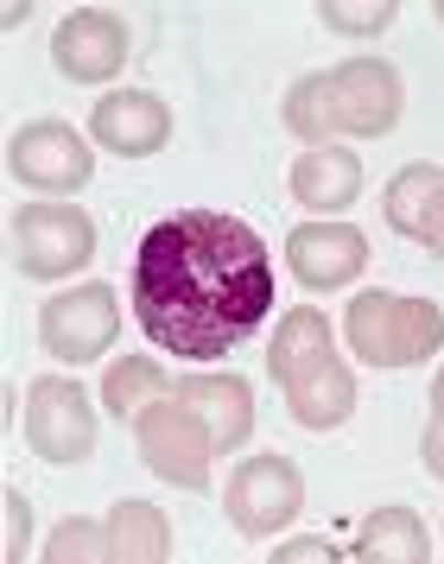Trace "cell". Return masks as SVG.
I'll use <instances>...</instances> for the list:
<instances>
[{
    "label": "cell",
    "instance_id": "1",
    "mask_svg": "<svg viewBox=\"0 0 444 564\" xmlns=\"http://www.w3.org/2000/svg\"><path fill=\"white\" fill-rule=\"evenodd\" d=\"M133 311L165 356L223 361L273 311V260L261 235L223 209H178L140 235Z\"/></svg>",
    "mask_w": 444,
    "mask_h": 564
},
{
    "label": "cell",
    "instance_id": "2",
    "mask_svg": "<svg viewBox=\"0 0 444 564\" xmlns=\"http://www.w3.org/2000/svg\"><path fill=\"white\" fill-rule=\"evenodd\" d=\"M267 368H273V381L286 393L292 419L312 425V432L343 425L349 406H356V381L337 361L324 311H292L286 324H280V336H273V349H267Z\"/></svg>",
    "mask_w": 444,
    "mask_h": 564
},
{
    "label": "cell",
    "instance_id": "3",
    "mask_svg": "<svg viewBox=\"0 0 444 564\" xmlns=\"http://www.w3.org/2000/svg\"><path fill=\"white\" fill-rule=\"evenodd\" d=\"M400 121V77L381 57H356L343 70L305 77L286 96V128L305 140H331V133H388Z\"/></svg>",
    "mask_w": 444,
    "mask_h": 564
},
{
    "label": "cell",
    "instance_id": "4",
    "mask_svg": "<svg viewBox=\"0 0 444 564\" xmlns=\"http://www.w3.org/2000/svg\"><path fill=\"white\" fill-rule=\"evenodd\" d=\"M444 311L432 299H393V292H362L349 305V349L375 368H413L438 356Z\"/></svg>",
    "mask_w": 444,
    "mask_h": 564
},
{
    "label": "cell",
    "instance_id": "5",
    "mask_svg": "<svg viewBox=\"0 0 444 564\" xmlns=\"http://www.w3.org/2000/svg\"><path fill=\"white\" fill-rule=\"evenodd\" d=\"M133 444L153 476H165L172 488H204L209 457H216V437L197 419V406L184 400H153V406L133 412Z\"/></svg>",
    "mask_w": 444,
    "mask_h": 564
},
{
    "label": "cell",
    "instance_id": "6",
    "mask_svg": "<svg viewBox=\"0 0 444 564\" xmlns=\"http://www.w3.org/2000/svg\"><path fill=\"white\" fill-rule=\"evenodd\" d=\"M96 254V223L77 204H26L13 216V260L32 280H71Z\"/></svg>",
    "mask_w": 444,
    "mask_h": 564
},
{
    "label": "cell",
    "instance_id": "7",
    "mask_svg": "<svg viewBox=\"0 0 444 564\" xmlns=\"http://www.w3.org/2000/svg\"><path fill=\"white\" fill-rule=\"evenodd\" d=\"M299 501H305V482H299V469H292L286 457H248L236 476H229V488H223L229 520L255 539L280 533L292 513H299Z\"/></svg>",
    "mask_w": 444,
    "mask_h": 564
},
{
    "label": "cell",
    "instance_id": "8",
    "mask_svg": "<svg viewBox=\"0 0 444 564\" xmlns=\"http://www.w3.org/2000/svg\"><path fill=\"white\" fill-rule=\"evenodd\" d=\"M26 444L45 463H83L96 451V419L77 381H32L26 393Z\"/></svg>",
    "mask_w": 444,
    "mask_h": 564
},
{
    "label": "cell",
    "instance_id": "9",
    "mask_svg": "<svg viewBox=\"0 0 444 564\" xmlns=\"http://www.w3.org/2000/svg\"><path fill=\"white\" fill-rule=\"evenodd\" d=\"M39 336H45V349L57 361H89L102 356L108 343H115V299H108V285H71V292H57L45 317H39Z\"/></svg>",
    "mask_w": 444,
    "mask_h": 564
},
{
    "label": "cell",
    "instance_id": "10",
    "mask_svg": "<svg viewBox=\"0 0 444 564\" xmlns=\"http://www.w3.org/2000/svg\"><path fill=\"white\" fill-rule=\"evenodd\" d=\"M13 172L39 191H83L89 184V147L71 121H32L13 133Z\"/></svg>",
    "mask_w": 444,
    "mask_h": 564
},
{
    "label": "cell",
    "instance_id": "11",
    "mask_svg": "<svg viewBox=\"0 0 444 564\" xmlns=\"http://www.w3.org/2000/svg\"><path fill=\"white\" fill-rule=\"evenodd\" d=\"M52 57L71 83H108L128 64V32H121L115 13L83 7V13H71V20L52 32Z\"/></svg>",
    "mask_w": 444,
    "mask_h": 564
},
{
    "label": "cell",
    "instance_id": "12",
    "mask_svg": "<svg viewBox=\"0 0 444 564\" xmlns=\"http://www.w3.org/2000/svg\"><path fill=\"white\" fill-rule=\"evenodd\" d=\"M89 133L102 140L108 153L147 159L172 140V115H165V102L147 96V89H115V96H102V108L89 115Z\"/></svg>",
    "mask_w": 444,
    "mask_h": 564
},
{
    "label": "cell",
    "instance_id": "13",
    "mask_svg": "<svg viewBox=\"0 0 444 564\" xmlns=\"http://www.w3.org/2000/svg\"><path fill=\"white\" fill-rule=\"evenodd\" d=\"M286 260L305 285H349L368 267V241L349 223H305V229H292Z\"/></svg>",
    "mask_w": 444,
    "mask_h": 564
},
{
    "label": "cell",
    "instance_id": "14",
    "mask_svg": "<svg viewBox=\"0 0 444 564\" xmlns=\"http://www.w3.org/2000/svg\"><path fill=\"white\" fill-rule=\"evenodd\" d=\"M388 223L413 235L419 248L444 254V172L438 165H407L388 191Z\"/></svg>",
    "mask_w": 444,
    "mask_h": 564
},
{
    "label": "cell",
    "instance_id": "15",
    "mask_svg": "<svg viewBox=\"0 0 444 564\" xmlns=\"http://www.w3.org/2000/svg\"><path fill=\"white\" fill-rule=\"evenodd\" d=\"M184 406H197V419L209 425V437H216V451H236L241 437H248V425H255V393H248V381H236V375H197V381L178 387Z\"/></svg>",
    "mask_w": 444,
    "mask_h": 564
},
{
    "label": "cell",
    "instance_id": "16",
    "mask_svg": "<svg viewBox=\"0 0 444 564\" xmlns=\"http://www.w3.org/2000/svg\"><path fill=\"white\" fill-rule=\"evenodd\" d=\"M356 191H362V159L343 153V147H317L292 165V197L312 209H343L356 204Z\"/></svg>",
    "mask_w": 444,
    "mask_h": 564
},
{
    "label": "cell",
    "instance_id": "17",
    "mask_svg": "<svg viewBox=\"0 0 444 564\" xmlns=\"http://www.w3.org/2000/svg\"><path fill=\"white\" fill-rule=\"evenodd\" d=\"M356 558L362 564H425L432 558V539L419 527L413 508H375L356 533Z\"/></svg>",
    "mask_w": 444,
    "mask_h": 564
},
{
    "label": "cell",
    "instance_id": "18",
    "mask_svg": "<svg viewBox=\"0 0 444 564\" xmlns=\"http://www.w3.org/2000/svg\"><path fill=\"white\" fill-rule=\"evenodd\" d=\"M102 533H108V558H121V564L172 558V527H165V513L147 508V501H121V508L102 520Z\"/></svg>",
    "mask_w": 444,
    "mask_h": 564
},
{
    "label": "cell",
    "instance_id": "19",
    "mask_svg": "<svg viewBox=\"0 0 444 564\" xmlns=\"http://www.w3.org/2000/svg\"><path fill=\"white\" fill-rule=\"evenodd\" d=\"M159 387H165V375H159L153 361H115V368H108V412H140V406H153L159 400Z\"/></svg>",
    "mask_w": 444,
    "mask_h": 564
},
{
    "label": "cell",
    "instance_id": "20",
    "mask_svg": "<svg viewBox=\"0 0 444 564\" xmlns=\"http://www.w3.org/2000/svg\"><path fill=\"white\" fill-rule=\"evenodd\" d=\"M45 558L52 564H77V558H108V533L96 520H64L52 539H45Z\"/></svg>",
    "mask_w": 444,
    "mask_h": 564
},
{
    "label": "cell",
    "instance_id": "21",
    "mask_svg": "<svg viewBox=\"0 0 444 564\" xmlns=\"http://www.w3.org/2000/svg\"><path fill=\"white\" fill-rule=\"evenodd\" d=\"M317 20L337 32H388L393 26V0H368V7H343V0H324Z\"/></svg>",
    "mask_w": 444,
    "mask_h": 564
},
{
    "label": "cell",
    "instance_id": "22",
    "mask_svg": "<svg viewBox=\"0 0 444 564\" xmlns=\"http://www.w3.org/2000/svg\"><path fill=\"white\" fill-rule=\"evenodd\" d=\"M425 469L444 482V375L432 381V425H425Z\"/></svg>",
    "mask_w": 444,
    "mask_h": 564
},
{
    "label": "cell",
    "instance_id": "23",
    "mask_svg": "<svg viewBox=\"0 0 444 564\" xmlns=\"http://www.w3.org/2000/svg\"><path fill=\"white\" fill-rule=\"evenodd\" d=\"M7 552L13 558L26 552V501H20V488H7Z\"/></svg>",
    "mask_w": 444,
    "mask_h": 564
},
{
    "label": "cell",
    "instance_id": "24",
    "mask_svg": "<svg viewBox=\"0 0 444 564\" xmlns=\"http://www.w3.org/2000/svg\"><path fill=\"white\" fill-rule=\"evenodd\" d=\"M273 558H280V564H292V558H337V545H317V539H292V545H280Z\"/></svg>",
    "mask_w": 444,
    "mask_h": 564
},
{
    "label": "cell",
    "instance_id": "25",
    "mask_svg": "<svg viewBox=\"0 0 444 564\" xmlns=\"http://www.w3.org/2000/svg\"><path fill=\"white\" fill-rule=\"evenodd\" d=\"M438 20H444V7H438Z\"/></svg>",
    "mask_w": 444,
    "mask_h": 564
}]
</instances>
